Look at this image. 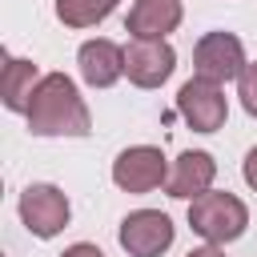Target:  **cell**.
<instances>
[{"mask_svg":"<svg viewBox=\"0 0 257 257\" xmlns=\"http://www.w3.org/2000/svg\"><path fill=\"white\" fill-rule=\"evenodd\" d=\"M24 116H28L32 137H88L92 133L88 104H84L80 88L72 84V76H64V72L40 76Z\"/></svg>","mask_w":257,"mask_h":257,"instance_id":"6da1fadb","label":"cell"},{"mask_svg":"<svg viewBox=\"0 0 257 257\" xmlns=\"http://www.w3.org/2000/svg\"><path fill=\"white\" fill-rule=\"evenodd\" d=\"M249 225V209L241 197H233L229 189H209L197 201H189V229L197 237H205L209 245H229L245 233Z\"/></svg>","mask_w":257,"mask_h":257,"instance_id":"7a4b0ae2","label":"cell"},{"mask_svg":"<svg viewBox=\"0 0 257 257\" xmlns=\"http://www.w3.org/2000/svg\"><path fill=\"white\" fill-rule=\"evenodd\" d=\"M245 64L249 60H245L241 36H233L225 28H213L193 44V76H201V80H213V84L237 80L245 72Z\"/></svg>","mask_w":257,"mask_h":257,"instance_id":"3957f363","label":"cell"},{"mask_svg":"<svg viewBox=\"0 0 257 257\" xmlns=\"http://www.w3.org/2000/svg\"><path fill=\"white\" fill-rule=\"evenodd\" d=\"M16 209H20L24 229H28L32 237H40V241L64 233V225H68V217H72V205H68L64 189H56V185H48V181L28 185V189L20 193V205H16Z\"/></svg>","mask_w":257,"mask_h":257,"instance_id":"277c9868","label":"cell"},{"mask_svg":"<svg viewBox=\"0 0 257 257\" xmlns=\"http://www.w3.org/2000/svg\"><path fill=\"white\" fill-rule=\"evenodd\" d=\"M177 112L185 116V124L193 133H217L225 128V116H229V100H225V84H213V80H185L181 92H177Z\"/></svg>","mask_w":257,"mask_h":257,"instance_id":"5b68a950","label":"cell"},{"mask_svg":"<svg viewBox=\"0 0 257 257\" xmlns=\"http://www.w3.org/2000/svg\"><path fill=\"white\" fill-rule=\"evenodd\" d=\"M169 161L157 145H133L112 161V185L124 193H153L169 181Z\"/></svg>","mask_w":257,"mask_h":257,"instance_id":"8992f818","label":"cell"},{"mask_svg":"<svg viewBox=\"0 0 257 257\" xmlns=\"http://www.w3.org/2000/svg\"><path fill=\"white\" fill-rule=\"evenodd\" d=\"M173 237H177V225L161 209H137L116 229V241L128 257H161L173 245Z\"/></svg>","mask_w":257,"mask_h":257,"instance_id":"52a82bcc","label":"cell"},{"mask_svg":"<svg viewBox=\"0 0 257 257\" xmlns=\"http://www.w3.org/2000/svg\"><path fill=\"white\" fill-rule=\"evenodd\" d=\"M177 68V52L169 40H128L124 44V76L137 88H161Z\"/></svg>","mask_w":257,"mask_h":257,"instance_id":"ba28073f","label":"cell"},{"mask_svg":"<svg viewBox=\"0 0 257 257\" xmlns=\"http://www.w3.org/2000/svg\"><path fill=\"white\" fill-rule=\"evenodd\" d=\"M213 181H217V161H213V153L189 149V153H181V157L173 161L169 181H165V193L177 197V201H197L201 193L213 189Z\"/></svg>","mask_w":257,"mask_h":257,"instance_id":"9c48e42d","label":"cell"},{"mask_svg":"<svg viewBox=\"0 0 257 257\" xmlns=\"http://www.w3.org/2000/svg\"><path fill=\"white\" fill-rule=\"evenodd\" d=\"M181 20H185L181 0H133L124 16V32L133 40H165L169 32L181 28Z\"/></svg>","mask_w":257,"mask_h":257,"instance_id":"30bf717a","label":"cell"},{"mask_svg":"<svg viewBox=\"0 0 257 257\" xmlns=\"http://www.w3.org/2000/svg\"><path fill=\"white\" fill-rule=\"evenodd\" d=\"M76 68H80L84 84H92V88H112V84L124 76V48H120L116 40L92 36V40L80 44Z\"/></svg>","mask_w":257,"mask_h":257,"instance_id":"8fae6325","label":"cell"},{"mask_svg":"<svg viewBox=\"0 0 257 257\" xmlns=\"http://www.w3.org/2000/svg\"><path fill=\"white\" fill-rule=\"evenodd\" d=\"M40 84V72L32 60H20V56H4V80H0V96H4V108L8 112H28V100Z\"/></svg>","mask_w":257,"mask_h":257,"instance_id":"7c38bea8","label":"cell"},{"mask_svg":"<svg viewBox=\"0 0 257 257\" xmlns=\"http://www.w3.org/2000/svg\"><path fill=\"white\" fill-rule=\"evenodd\" d=\"M112 8L116 0H56V20L68 28H96L112 16Z\"/></svg>","mask_w":257,"mask_h":257,"instance_id":"4fadbf2b","label":"cell"},{"mask_svg":"<svg viewBox=\"0 0 257 257\" xmlns=\"http://www.w3.org/2000/svg\"><path fill=\"white\" fill-rule=\"evenodd\" d=\"M237 96H241V108L249 116H257V60H249L245 72L237 76Z\"/></svg>","mask_w":257,"mask_h":257,"instance_id":"5bb4252c","label":"cell"},{"mask_svg":"<svg viewBox=\"0 0 257 257\" xmlns=\"http://www.w3.org/2000/svg\"><path fill=\"white\" fill-rule=\"evenodd\" d=\"M241 177H245V185L257 193V145L245 153V161H241Z\"/></svg>","mask_w":257,"mask_h":257,"instance_id":"9a60e30c","label":"cell"},{"mask_svg":"<svg viewBox=\"0 0 257 257\" xmlns=\"http://www.w3.org/2000/svg\"><path fill=\"white\" fill-rule=\"evenodd\" d=\"M60 257H104V253H100L96 245H88V241H76V245H68Z\"/></svg>","mask_w":257,"mask_h":257,"instance_id":"2e32d148","label":"cell"},{"mask_svg":"<svg viewBox=\"0 0 257 257\" xmlns=\"http://www.w3.org/2000/svg\"><path fill=\"white\" fill-rule=\"evenodd\" d=\"M185 257H225V249H221V245H197V249H189Z\"/></svg>","mask_w":257,"mask_h":257,"instance_id":"e0dca14e","label":"cell"}]
</instances>
